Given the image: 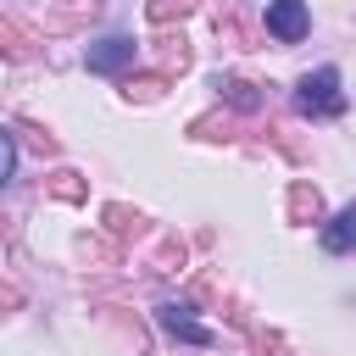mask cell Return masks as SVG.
<instances>
[{
  "mask_svg": "<svg viewBox=\"0 0 356 356\" xmlns=\"http://www.w3.org/2000/svg\"><path fill=\"white\" fill-rule=\"evenodd\" d=\"M295 106H300L306 117H339V111H345L339 72H334V67H317V72H306V78L295 83Z\"/></svg>",
  "mask_w": 356,
  "mask_h": 356,
  "instance_id": "6da1fadb",
  "label": "cell"
},
{
  "mask_svg": "<svg viewBox=\"0 0 356 356\" xmlns=\"http://www.w3.org/2000/svg\"><path fill=\"white\" fill-rule=\"evenodd\" d=\"M306 28H312V17H306L300 0H267V33L273 39L295 44V39H306Z\"/></svg>",
  "mask_w": 356,
  "mask_h": 356,
  "instance_id": "7a4b0ae2",
  "label": "cell"
},
{
  "mask_svg": "<svg viewBox=\"0 0 356 356\" xmlns=\"http://www.w3.org/2000/svg\"><path fill=\"white\" fill-rule=\"evenodd\" d=\"M134 56H139V44L134 39H122V33H111V39H100V44H89V72H122V67H134Z\"/></svg>",
  "mask_w": 356,
  "mask_h": 356,
  "instance_id": "3957f363",
  "label": "cell"
},
{
  "mask_svg": "<svg viewBox=\"0 0 356 356\" xmlns=\"http://www.w3.org/2000/svg\"><path fill=\"white\" fill-rule=\"evenodd\" d=\"M156 317H161V328L178 334L184 345H211V328H200V323L189 317V306H172V300H167V306H156Z\"/></svg>",
  "mask_w": 356,
  "mask_h": 356,
  "instance_id": "277c9868",
  "label": "cell"
},
{
  "mask_svg": "<svg viewBox=\"0 0 356 356\" xmlns=\"http://www.w3.org/2000/svg\"><path fill=\"white\" fill-rule=\"evenodd\" d=\"M323 217V189L312 178H295L289 184V222H317Z\"/></svg>",
  "mask_w": 356,
  "mask_h": 356,
  "instance_id": "5b68a950",
  "label": "cell"
},
{
  "mask_svg": "<svg viewBox=\"0 0 356 356\" xmlns=\"http://www.w3.org/2000/svg\"><path fill=\"white\" fill-rule=\"evenodd\" d=\"M323 250H328V256H345V250H356V200H350L345 211H334V222L323 228Z\"/></svg>",
  "mask_w": 356,
  "mask_h": 356,
  "instance_id": "8992f818",
  "label": "cell"
},
{
  "mask_svg": "<svg viewBox=\"0 0 356 356\" xmlns=\"http://www.w3.org/2000/svg\"><path fill=\"white\" fill-rule=\"evenodd\" d=\"M0 56H6V61H33V56H39V39H33L28 28H17V22L0 17Z\"/></svg>",
  "mask_w": 356,
  "mask_h": 356,
  "instance_id": "52a82bcc",
  "label": "cell"
},
{
  "mask_svg": "<svg viewBox=\"0 0 356 356\" xmlns=\"http://www.w3.org/2000/svg\"><path fill=\"white\" fill-rule=\"evenodd\" d=\"M44 195H50V200H67V206H78V200H89V184H83L72 167H56V172L44 178Z\"/></svg>",
  "mask_w": 356,
  "mask_h": 356,
  "instance_id": "ba28073f",
  "label": "cell"
},
{
  "mask_svg": "<svg viewBox=\"0 0 356 356\" xmlns=\"http://www.w3.org/2000/svg\"><path fill=\"white\" fill-rule=\"evenodd\" d=\"M100 217H106V234H111V239H139V234H145V222H150V217H145V211H134V206H106Z\"/></svg>",
  "mask_w": 356,
  "mask_h": 356,
  "instance_id": "9c48e42d",
  "label": "cell"
},
{
  "mask_svg": "<svg viewBox=\"0 0 356 356\" xmlns=\"http://www.w3.org/2000/svg\"><path fill=\"white\" fill-rule=\"evenodd\" d=\"M217 89H222V100H228L234 111H261V106H267L250 78H217Z\"/></svg>",
  "mask_w": 356,
  "mask_h": 356,
  "instance_id": "30bf717a",
  "label": "cell"
},
{
  "mask_svg": "<svg viewBox=\"0 0 356 356\" xmlns=\"http://www.w3.org/2000/svg\"><path fill=\"white\" fill-rule=\"evenodd\" d=\"M156 44H161V50H156V61H161L156 72H167V78H172V67H189V56H195L184 33H167V39H156Z\"/></svg>",
  "mask_w": 356,
  "mask_h": 356,
  "instance_id": "8fae6325",
  "label": "cell"
},
{
  "mask_svg": "<svg viewBox=\"0 0 356 356\" xmlns=\"http://www.w3.org/2000/svg\"><path fill=\"white\" fill-rule=\"evenodd\" d=\"M100 11H106V0H61L50 22H56V28H78L83 17H100Z\"/></svg>",
  "mask_w": 356,
  "mask_h": 356,
  "instance_id": "7c38bea8",
  "label": "cell"
},
{
  "mask_svg": "<svg viewBox=\"0 0 356 356\" xmlns=\"http://www.w3.org/2000/svg\"><path fill=\"white\" fill-rule=\"evenodd\" d=\"M167 89V72H139V78H122V95L128 100H156Z\"/></svg>",
  "mask_w": 356,
  "mask_h": 356,
  "instance_id": "4fadbf2b",
  "label": "cell"
},
{
  "mask_svg": "<svg viewBox=\"0 0 356 356\" xmlns=\"http://www.w3.org/2000/svg\"><path fill=\"white\" fill-rule=\"evenodd\" d=\"M195 11V0H145V17L156 22V28H167V22H178V17H189Z\"/></svg>",
  "mask_w": 356,
  "mask_h": 356,
  "instance_id": "5bb4252c",
  "label": "cell"
},
{
  "mask_svg": "<svg viewBox=\"0 0 356 356\" xmlns=\"http://www.w3.org/2000/svg\"><path fill=\"white\" fill-rule=\"evenodd\" d=\"M178 267H184V245L178 239H161L156 256H150V273H178Z\"/></svg>",
  "mask_w": 356,
  "mask_h": 356,
  "instance_id": "9a60e30c",
  "label": "cell"
},
{
  "mask_svg": "<svg viewBox=\"0 0 356 356\" xmlns=\"http://www.w3.org/2000/svg\"><path fill=\"white\" fill-rule=\"evenodd\" d=\"M189 134H195V139H234V122H228V117H195Z\"/></svg>",
  "mask_w": 356,
  "mask_h": 356,
  "instance_id": "2e32d148",
  "label": "cell"
},
{
  "mask_svg": "<svg viewBox=\"0 0 356 356\" xmlns=\"http://www.w3.org/2000/svg\"><path fill=\"white\" fill-rule=\"evenodd\" d=\"M22 134H28V145H33L39 156H56V150H61V145H56V134H44L39 122H22Z\"/></svg>",
  "mask_w": 356,
  "mask_h": 356,
  "instance_id": "e0dca14e",
  "label": "cell"
},
{
  "mask_svg": "<svg viewBox=\"0 0 356 356\" xmlns=\"http://www.w3.org/2000/svg\"><path fill=\"white\" fill-rule=\"evenodd\" d=\"M11 167H17V139H11L6 128H0V184L11 178Z\"/></svg>",
  "mask_w": 356,
  "mask_h": 356,
  "instance_id": "ac0fdd59",
  "label": "cell"
},
{
  "mask_svg": "<svg viewBox=\"0 0 356 356\" xmlns=\"http://www.w3.org/2000/svg\"><path fill=\"white\" fill-rule=\"evenodd\" d=\"M17 306H22V295H17L11 284H0V317H6V312H17Z\"/></svg>",
  "mask_w": 356,
  "mask_h": 356,
  "instance_id": "d6986e66",
  "label": "cell"
}]
</instances>
